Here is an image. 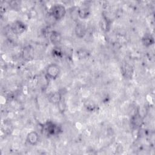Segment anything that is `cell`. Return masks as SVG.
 I'll list each match as a JSON object with an SVG mask.
<instances>
[{
	"label": "cell",
	"mask_w": 155,
	"mask_h": 155,
	"mask_svg": "<svg viewBox=\"0 0 155 155\" xmlns=\"http://www.w3.org/2000/svg\"><path fill=\"white\" fill-rule=\"evenodd\" d=\"M61 73V69L58 65L56 64H50L46 69L47 76L52 79L58 78Z\"/></svg>",
	"instance_id": "3957f363"
},
{
	"label": "cell",
	"mask_w": 155,
	"mask_h": 155,
	"mask_svg": "<svg viewBox=\"0 0 155 155\" xmlns=\"http://www.w3.org/2000/svg\"><path fill=\"white\" fill-rule=\"evenodd\" d=\"M10 29L13 34L19 35L22 34L26 30L27 27L26 25L22 21H16L12 24Z\"/></svg>",
	"instance_id": "277c9868"
},
{
	"label": "cell",
	"mask_w": 155,
	"mask_h": 155,
	"mask_svg": "<svg viewBox=\"0 0 155 155\" xmlns=\"http://www.w3.org/2000/svg\"><path fill=\"white\" fill-rule=\"evenodd\" d=\"M142 42L145 47L151 46L154 44V38L151 35L145 34L142 38Z\"/></svg>",
	"instance_id": "8fae6325"
},
{
	"label": "cell",
	"mask_w": 155,
	"mask_h": 155,
	"mask_svg": "<svg viewBox=\"0 0 155 155\" xmlns=\"http://www.w3.org/2000/svg\"><path fill=\"white\" fill-rule=\"evenodd\" d=\"M9 5L13 8V9H18L19 8L21 3L19 1H10L9 2Z\"/></svg>",
	"instance_id": "5bb4252c"
},
{
	"label": "cell",
	"mask_w": 155,
	"mask_h": 155,
	"mask_svg": "<svg viewBox=\"0 0 155 155\" xmlns=\"http://www.w3.org/2000/svg\"><path fill=\"white\" fill-rule=\"evenodd\" d=\"M87 29L84 24L82 23H79L76 25L75 27V33L78 38H83L86 34Z\"/></svg>",
	"instance_id": "52a82bcc"
},
{
	"label": "cell",
	"mask_w": 155,
	"mask_h": 155,
	"mask_svg": "<svg viewBox=\"0 0 155 155\" xmlns=\"http://www.w3.org/2000/svg\"><path fill=\"white\" fill-rule=\"evenodd\" d=\"M50 42L54 44V45H56L60 43V42L61 41L62 38H61V35L59 33L53 31H51L50 33Z\"/></svg>",
	"instance_id": "ba28073f"
},
{
	"label": "cell",
	"mask_w": 155,
	"mask_h": 155,
	"mask_svg": "<svg viewBox=\"0 0 155 155\" xmlns=\"http://www.w3.org/2000/svg\"><path fill=\"white\" fill-rule=\"evenodd\" d=\"M61 99H62V95L58 91L53 93L49 97V101L53 104H59L61 101Z\"/></svg>",
	"instance_id": "30bf717a"
},
{
	"label": "cell",
	"mask_w": 155,
	"mask_h": 155,
	"mask_svg": "<svg viewBox=\"0 0 155 155\" xmlns=\"http://www.w3.org/2000/svg\"><path fill=\"white\" fill-rule=\"evenodd\" d=\"M22 55H23L24 59H25L27 61L32 59L33 58V52L32 49L31 48H30L29 47L25 48L23 50Z\"/></svg>",
	"instance_id": "7c38bea8"
},
{
	"label": "cell",
	"mask_w": 155,
	"mask_h": 155,
	"mask_svg": "<svg viewBox=\"0 0 155 155\" xmlns=\"http://www.w3.org/2000/svg\"><path fill=\"white\" fill-rule=\"evenodd\" d=\"M61 51H60V50H53V54H55V55H56L57 56H60V55L61 54Z\"/></svg>",
	"instance_id": "9a60e30c"
},
{
	"label": "cell",
	"mask_w": 155,
	"mask_h": 155,
	"mask_svg": "<svg viewBox=\"0 0 155 155\" xmlns=\"http://www.w3.org/2000/svg\"><path fill=\"white\" fill-rule=\"evenodd\" d=\"M122 72L123 75L127 79H131L133 74V69L131 65L128 63H124L122 65Z\"/></svg>",
	"instance_id": "5b68a950"
},
{
	"label": "cell",
	"mask_w": 155,
	"mask_h": 155,
	"mask_svg": "<svg viewBox=\"0 0 155 155\" xmlns=\"http://www.w3.org/2000/svg\"><path fill=\"white\" fill-rule=\"evenodd\" d=\"M90 14V8L87 6H82L78 10V15L81 19H86Z\"/></svg>",
	"instance_id": "9c48e42d"
},
{
	"label": "cell",
	"mask_w": 155,
	"mask_h": 155,
	"mask_svg": "<svg viewBox=\"0 0 155 155\" xmlns=\"http://www.w3.org/2000/svg\"><path fill=\"white\" fill-rule=\"evenodd\" d=\"M42 131L48 136H55L61 131L60 127L54 123L49 121L46 122L42 127Z\"/></svg>",
	"instance_id": "7a4b0ae2"
},
{
	"label": "cell",
	"mask_w": 155,
	"mask_h": 155,
	"mask_svg": "<svg viewBox=\"0 0 155 155\" xmlns=\"http://www.w3.org/2000/svg\"><path fill=\"white\" fill-rule=\"evenodd\" d=\"M132 124L135 127H139L142 122V119L140 117V116L138 114H136L134 117H133L131 119Z\"/></svg>",
	"instance_id": "4fadbf2b"
},
{
	"label": "cell",
	"mask_w": 155,
	"mask_h": 155,
	"mask_svg": "<svg viewBox=\"0 0 155 155\" xmlns=\"http://www.w3.org/2000/svg\"><path fill=\"white\" fill-rule=\"evenodd\" d=\"M50 14L55 20H61L66 14L65 7L62 4H56L51 8Z\"/></svg>",
	"instance_id": "6da1fadb"
},
{
	"label": "cell",
	"mask_w": 155,
	"mask_h": 155,
	"mask_svg": "<svg viewBox=\"0 0 155 155\" xmlns=\"http://www.w3.org/2000/svg\"><path fill=\"white\" fill-rule=\"evenodd\" d=\"M39 140V136L37 132L31 131L27 136V141L31 145H36Z\"/></svg>",
	"instance_id": "8992f818"
}]
</instances>
